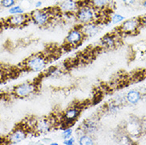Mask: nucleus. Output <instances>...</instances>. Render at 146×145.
<instances>
[{
    "label": "nucleus",
    "mask_w": 146,
    "mask_h": 145,
    "mask_svg": "<svg viewBox=\"0 0 146 145\" xmlns=\"http://www.w3.org/2000/svg\"><path fill=\"white\" fill-rule=\"evenodd\" d=\"M101 12L88 4L87 2H81V5L75 14L76 21L79 25H84L89 22H101Z\"/></svg>",
    "instance_id": "1"
},
{
    "label": "nucleus",
    "mask_w": 146,
    "mask_h": 145,
    "mask_svg": "<svg viewBox=\"0 0 146 145\" xmlns=\"http://www.w3.org/2000/svg\"><path fill=\"white\" fill-rule=\"evenodd\" d=\"M58 14H61L58 7L48 8V9H36L31 11L29 14L30 21L39 27H45L47 26L55 16Z\"/></svg>",
    "instance_id": "2"
},
{
    "label": "nucleus",
    "mask_w": 146,
    "mask_h": 145,
    "mask_svg": "<svg viewBox=\"0 0 146 145\" xmlns=\"http://www.w3.org/2000/svg\"><path fill=\"white\" fill-rule=\"evenodd\" d=\"M48 58L42 53L31 55L23 61V68L28 72H40L45 69L48 64Z\"/></svg>",
    "instance_id": "3"
},
{
    "label": "nucleus",
    "mask_w": 146,
    "mask_h": 145,
    "mask_svg": "<svg viewBox=\"0 0 146 145\" xmlns=\"http://www.w3.org/2000/svg\"><path fill=\"white\" fill-rule=\"evenodd\" d=\"M37 91V85L33 82H25L13 88L12 94L15 98H26L30 97Z\"/></svg>",
    "instance_id": "4"
},
{
    "label": "nucleus",
    "mask_w": 146,
    "mask_h": 145,
    "mask_svg": "<svg viewBox=\"0 0 146 145\" xmlns=\"http://www.w3.org/2000/svg\"><path fill=\"white\" fill-rule=\"evenodd\" d=\"M141 27V25L140 18H132L122 22L118 27V32L121 34L133 35L138 33Z\"/></svg>",
    "instance_id": "5"
},
{
    "label": "nucleus",
    "mask_w": 146,
    "mask_h": 145,
    "mask_svg": "<svg viewBox=\"0 0 146 145\" xmlns=\"http://www.w3.org/2000/svg\"><path fill=\"white\" fill-rule=\"evenodd\" d=\"M81 113V109L78 106H71L64 111L62 114L63 128L72 127Z\"/></svg>",
    "instance_id": "6"
},
{
    "label": "nucleus",
    "mask_w": 146,
    "mask_h": 145,
    "mask_svg": "<svg viewBox=\"0 0 146 145\" xmlns=\"http://www.w3.org/2000/svg\"><path fill=\"white\" fill-rule=\"evenodd\" d=\"M86 37L84 35L83 32L81 31L80 26L73 28L71 29L68 35L65 37V44L68 47L71 48H75L80 46L81 44L84 42V39Z\"/></svg>",
    "instance_id": "7"
},
{
    "label": "nucleus",
    "mask_w": 146,
    "mask_h": 145,
    "mask_svg": "<svg viewBox=\"0 0 146 145\" xmlns=\"http://www.w3.org/2000/svg\"><path fill=\"white\" fill-rule=\"evenodd\" d=\"M55 124H56L52 121L51 117H41L36 119L32 130L37 135H44L49 132L54 127Z\"/></svg>",
    "instance_id": "8"
},
{
    "label": "nucleus",
    "mask_w": 146,
    "mask_h": 145,
    "mask_svg": "<svg viewBox=\"0 0 146 145\" xmlns=\"http://www.w3.org/2000/svg\"><path fill=\"white\" fill-rule=\"evenodd\" d=\"M28 136V128L25 126H18L6 137V141L10 144H18L24 141Z\"/></svg>",
    "instance_id": "9"
},
{
    "label": "nucleus",
    "mask_w": 146,
    "mask_h": 145,
    "mask_svg": "<svg viewBox=\"0 0 146 145\" xmlns=\"http://www.w3.org/2000/svg\"><path fill=\"white\" fill-rule=\"evenodd\" d=\"M30 21L29 15L20 14V15H14L7 18L5 25L11 28H22L26 26Z\"/></svg>",
    "instance_id": "10"
},
{
    "label": "nucleus",
    "mask_w": 146,
    "mask_h": 145,
    "mask_svg": "<svg viewBox=\"0 0 146 145\" xmlns=\"http://www.w3.org/2000/svg\"><path fill=\"white\" fill-rule=\"evenodd\" d=\"M79 26L86 38L94 37L102 30L101 22H89L84 25H79Z\"/></svg>",
    "instance_id": "11"
},
{
    "label": "nucleus",
    "mask_w": 146,
    "mask_h": 145,
    "mask_svg": "<svg viewBox=\"0 0 146 145\" xmlns=\"http://www.w3.org/2000/svg\"><path fill=\"white\" fill-rule=\"evenodd\" d=\"M81 5V1L80 0H64L59 4L57 7L62 15L70 14L75 15Z\"/></svg>",
    "instance_id": "12"
},
{
    "label": "nucleus",
    "mask_w": 146,
    "mask_h": 145,
    "mask_svg": "<svg viewBox=\"0 0 146 145\" xmlns=\"http://www.w3.org/2000/svg\"><path fill=\"white\" fill-rule=\"evenodd\" d=\"M143 125L137 118H131L125 126V131L130 137H138L141 134Z\"/></svg>",
    "instance_id": "13"
},
{
    "label": "nucleus",
    "mask_w": 146,
    "mask_h": 145,
    "mask_svg": "<svg viewBox=\"0 0 146 145\" xmlns=\"http://www.w3.org/2000/svg\"><path fill=\"white\" fill-rule=\"evenodd\" d=\"M80 128L85 134L94 136L99 131V124L97 120L91 117V118L85 120Z\"/></svg>",
    "instance_id": "14"
},
{
    "label": "nucleus",
    "mask_w": 146,
    "mask_h": 145,
    "mask_svg": "<svg viewBox=\"0 0 146 145\" xmlns=\"http://www.w3.org/2000/svg\"><path fill=\"white\" fill-rule=\"evenodd\" d=\"M86 2L100 12L111 10L112 6L114 5L112 0H86Z\"/></svg>",
    "instance_id": "15"
},
{
    "label": "nucleus",
    "mask_w": 146,
    "mask_h": 145,
    "mask_svg": "<svg viewBox=\"0 0 146 145\" xmlns=\"http://www.w3.org/2000/svg\"><path fill=\"white\" fill-rule=\"evenodd\" d=\"M119 40L114 34H106L101 38V46L105 49H113L117 46Z\"/></svg>",
    "instance_id": "16"
},
{
    "label": "nucleus",
    "mask_w": 146,
    "mask_h": 145,
    "mask_svg": "<svg viewBox=\"0 0 146 145\" xmlns=\"http://www.w3.org/2000/svg\"><path fill=\"white\" fill-rule=\"evenodd\" d=\"M142 98V94L137 90H130L127 92L125 95L126 102L129 104L133 105H135L138 104L139 102Z\"/></svg>",
    "instance_id": "17"
},
{
    "label": "nucleus",
    "mask_w": 146,
    "mask_h": 145,
    "mask_svg": "<svg viewBox=\"0 0 146 145\" xmlns=\"http://www.w3.org/2000/svg\"><path fill=\"white\" fill-rule=\"evenodd\" d=\"M78 144L80 145H94L95 140L92 136L88 134H83L78 137Z\"/></svg>",
    "instance_id": "18"
},
{
    "label": "nucleus",
    "mask_w": 146,
    "mask_h": 145,
    "mask_svg": "<svg viewBox=\"0 0 146 145\" xmlns=\"http://www.w3.org/2000/svg\"><path fill=\"white\" fill-rule=\"evenodd\" d=\"M109 20L110 23H112V24H119V23L124 22L125 20V18L124 15L118 14V13H111Z\"/></svg>",
    "instance_id": "19"
},
{
    "label": "nucleus",
    "mask_w": 146,
    "mask_h": 145,
    "mask_svg": "<svg viewBox=\"0 0 146 145\" xmlns=\"http://www.w3.org/2000/svg\"><path fill=\"white\" fill-rule=\"evenodd\" d=\"M106 112H108L110 114H116L120 110V105L116 104L114 102H110L108 104H106Z\"/></svg>",
    "instance_id": "20"
},
{
    "label": "nucleus",
    "mask_w": 146,
    "mask_h": 145,
    "mask_svg": "<svg viewBox=\"0 0 146 145\" xmlns=\"http://www.w3.org/2000/svg\"><path fill=\"white\" fill-rule=\"evenodd\" d=\"M8 12H9V14L11 15H20V14H24L25 13V10L20 5H16L15 4V6H13L12 7L9 8Z\"/></svg>",
    "instance_id": "21"
},
{
    "label": "nucleus",
    "mask_w": 146,
    "mask_h": 145,
    "mask_svg": "<svg viewBox=\"0 0 146 145\" xmlns=\"http://www.w3.org/2000/svg\"><path fill=\"white\" fill-rule=\"evenodd\" d=\"M61 69L57 67H52L51 68H49L48 70L47 75L48 76H52V77H56L58 75H61Z\"/></svg>",
    "instance_id": "22"
},
{
    "label": "nucleus",
    "mask_w": 146,
    "mask_h": 145,
    "mask_svg": "<svg viewBox=\"0 0 146 145\" xmlns=\"http://www.w3.org/2000/svg\"><path fill=\"white\" fill-rule=\"evenodd\" d=\"M73 129L72 127H66L63 128L62 132H61V136L63 140L68 139L71 136H72Z\"/></svg>",
    "instance_id": "23"
},
{
    "label": "nucleus",
    "mask_w": 146,
    "mask_h": 145,
    "mask_svg": "<svg viewBox=\"0 0 146 145\" xmlns=\"http://www.w3.org/2000/svg\"><path fill=\"white\" fill-rule=\"evenodd\" d=\"M16 4V0H1L0 5L3 8H11Z\"/></svg>",
    "instance_id": "24"
},
{
    "label": "nucleus",
    "mask_w": 146,
    "mask_h": 145,
    "mask_svg": "<svg viewBox=\"0 0 146 145\" xmlns=\"http://www.w3.org/2000/svg\"><path fill=\"white\" fill-rule=\"evenodd\" d=\"M76 142V137L74 136H71L68 139H66V140H63V144L64 145H74Z\"/></svg>",
    "instance_id": "25"
},
{
    "label": "nucleus",
    "mask_w": 146,
    "mask_h": 145,
    "mask_svg": "<svg viewBox=\"0 0 146 145\" xmlns=\"http://www.w3.org/2000/svg\"><path fill=\"white\" fill-rule=\"evenodd\" d=\"M122 2H123L125 6H126V7H132V6L135 5L138 2V0H122Z\"/></svg>",
    "instance_id": "26"
},
{
    "label": "nucleus",
    "mask_w": 146,
    "mask_h": 145,
    "mask_svg": "<svg viewBox=\"0 0 146 145\" xmlns=\"http://www.w3.org/2000/svg\"><path fill=\"white\" fill-rule=\"evenodd\" d=\"M140 21H141V27H146V15H144L143 17H141L140 18Z\"/></svg>",
    "instance_id": "27"
},
{
    "label": "nucleus",
    "mask_w": 146,
    "mask_h": 145,
    "mask_svg": "<svg viewBox=\"0 0 146 145\" xmlns=\"http://www.w3.org/2000/svg\"><path fill=\"white\" fill-rule=\"evenodd\" d=\"M42 5H43V2L41 0H37V1L35 2V3H34V6H35L36 9H40V8H41Z\"/></svg>",
    "instance_id": "28"
},
{
    "label": "nucleus",
    "mask_w": 146,
    "mask_h": 145,
    "mask_svg": "<svg viewBox=\"0 0 146 145\" xmlns=\"http://www.w3.org/2000/svg\"><path fill=\"white\" fill-rule=\"evenodd\" d=\"M41 141L43 142L44 144H50L52 142V140L50 138H47V137H44L43 138L42 140H41Z\"/></svg>",
    "instance_id": "29"
},
{
    "label": "nucleus",
    "mask_w": 146,
    "mask_h": 145,
    "mask_svg": "<svg viewBox=\"0 0 146 145\" xmlns=\"http://www.w3.org/2000/svg\"><path fill=\"white\" fill-rule=\"evenodd\" d=\"M141 6L144 8L145 10H146V0H141Z\"/></svg>",
    "instance_id": "30"
},
{
    "label": "nucleus",
    "mask_w": 146,
    "mask_h": 145,
    "mask_svg": "<svg viewBox=\"0 0 146 145\" xmlns=\"http://www.w3.org/2000/svg\"><path fill=\"white\" fill-rule=\"evenodd\" d=\"M50 145H59L58 143H56V142H52V141L50 144H49Z\"/></svg>",
    "instance_id": "31"
},
{
    "label": "nucleus",
    "mask_w": 146,
    "mask_h": 145,
    "mask_svg": "<svg viewBox=\"0 0 146 145\" xmlns=\"http://www.w3.org/2000/svg\"><path fill=\"white\" fill-rule=\"evenodd\" d=\"M5 143H7V141H6V140H3H3L0 139V144H5Z\"/></svg>",
    "instance_id": "32"
},
{
    "label": "nucleus",
    "mask_w": 146,
    "mask_h": 145,
    "mask_svg": "<svg viewBox=\"0 0 146 145\" xmlns=\"http://www.w3.org/2000/svg\"><path fill=\"white\" fill-rule=\"evenodd\" d=\"M112 1H113V2H114V1H115V0H112Z\"/></svg>",
    "instance_id": "33"
}]
</instances>
